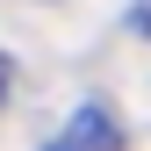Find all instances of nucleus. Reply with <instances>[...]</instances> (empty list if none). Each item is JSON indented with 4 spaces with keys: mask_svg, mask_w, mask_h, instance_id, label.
I'll use <instances>...</instances> for the list:
<instances>
[{
    "mask_svg": "<svg viewBox=\"0 0 151 151\" xmlns=\"http://www.w3.org/2000/svg\"><path fill=\"white\" fill-rule=\"evenodd\" d=\"M50 151H122V122H115V108L79 101V108L65 115V129L50 137Z\"/></svg>",
    "mask_w": 151,
    "mask_h": 151,
    "instance_id": "1",
    "label": "nucleus"
},
{
    "mask_svg": "<svg viewBox=\"0 0 151 151\" xmlns=\"http://www.w3.org/2000/svg\"><path fill=\"white\" fill-rule=\"evenodd\" d=\"M129 29H137V36H151V0H137V7H129Z\"/></svg>",
    "mask_w": 151,
    "mask_h": 151,
    "instance_id": "2",
    "label": "nucleus"
},
{
    "mask_svg": "<svg viewBox=\"0 0 151 151\" xmlns=\"http://www.w3.org/2000/svg\"><path fill=\"white\" fill-rule=\"evenodd\" d=\"M0 101H7V58H0Z\"/></svg>",
    "mask_w": 151,
    "mask_h": 151,
    "instance_id": "3",
    "label": "nucleus"
}]
</instances>
